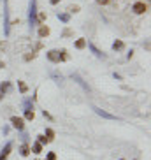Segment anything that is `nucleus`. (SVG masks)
Instances as JSON below:
<instances>
[{"mask_svg": "<svg viewBox=\"0 0 151 160\" xmlns=\"http://www.w3.org/2000/svg\"><path fill=\"white\" fill-rule=\"evenodd\" d=\"M37 25V0H30V7H28V27L32 30Z\"/></svg>", "mask_w": 151, "mask_h": 160, "instance_id": "obj_1", "label": "nucleus"}, {"mask_svg": "<svg viewBox=\"0 0 151 160\" xmlns=\"http://www.w3.org/2000/svg\"><path fill=\"white\" fill-rule=\"evenodd\" d=\"M9 30H11V21H9V2H4V33L9 35Z\"/></svg>", "mask_w": 151, "mask_h": 160, "instance_id": "obj_2", "label": "nucleus"}, {"mask_svg": "<svg viewBox=\"0 0 151 160\" xmlns=\"http://www.w3.org/2000/svg\"><path fill=\"white\" fill-rule=\"evenodd\" d=\"M11 123H12V127L18 128V130H23V128H25V120H23L21 116H12Z\"/></svg>", "mask_w": 151, "mask_h": 160, "instance_id": "obj_3", "label": "nucleus"}, {"mask_svg": "<svg viewBox=\"0 0 151 160\" xmlns=\"http://www.w3.org/2000/svg\"><path fill=\"white\" fill-rule=\"evenodd\" d=\"M132 11H134L135 14H144V12L148 11V6H146L144 2H135L134 6H132Z\"/></svg>", "mask_w": 151, "mask_h": 160, "instance_id": "obj_4", "label": "nucleus"}, {"mask_svg": "<svg viewBox=\"0 0 151 160\" xmlns=\"http://www.w3.org/2000/svg\"><path fill=\"white\" fill-rule=\"evenodd\" d=\"M93 111H95L98 116H102V118H107V120H116V116H114V115H111V113H107V111L100 109V107H93Z\"/></svg>", "mask_w": 151, "mask_h": 160, "instance_id": "obj_5", "label": "nucleus"}, {"mask_svg": "<svg viewBox=\"0 0 151 160\" xmlns=\"http://www.w3.org/2000/svg\"><path fill=\"white\" fill-rule=\"evenodd\" d=\"M88 48L92 50V53H93V55H95V56H97V58H102V60H106V58H107V56L104 55V53H102V51H100V50H98V48H97V46H95V44H92V42L88 44Z\"/></svg>", "mask_w": 151, "mask_h": 160, "instance_id": "obj_6", "label": "nucleus"}, {"mask_svg": "<svg viewBox=\"0 0 151 160\" xmlns=\"http://www.w3.org/2000/svg\"><path fill=\"white\" fill-rule=\"evenodd\" d=\"M72 79H74V81H76L77 84H81V86H83L84 90H86V92H90V86H88V84L84 83V81H83V77L79 76V74H72Z\"/></svg>", "mask_w": 151, "mask_h": 160, "instance_id": "obj_7", "label": "nucleus"}, {"mask_svg": "<svg viewBox=\"0 0 151 160\" xmlns=\"http://www.w3.org/2000/svg\"><path fill=\"white\" fill-rule=\"evenodd\" d=\"M48 60H49V62H53V63L60 62V58H58V51H56V50H51V51H48Z\"/></svg>", "mask_w": 151, "mask_h": 160, "instance_id": "obj_8", "label": "nucleus"}, {"mask_svg": "<svg viewBox=\"0 0 151 160\" xmlns=\"http://www.w3.org/2000/svg\"><path fill=\"white\" fill-rule=\"evenodd\" d=\"M11 148H12V144H11V143H7V144H6V148L2 149V153H0V160H6L7 157H9V153H11Z\"/></svg>", "mask_w": 151, "mask_h": 160, "instance_id": "obj_9", "label": "nucleus"}, {"mask_svg": "<svg viewBox=\"0 0 151 160\" xmlns=\"http://www.w3.org/2000/svg\"><path fill=\"white\" fill-rule=\"evenodd\" d=\"M48 35H49V28L46 25H42V27L39 28V37L44 39V37H48Z\"/></svg>", "mask_w": 151, "mask_h": 160, "instance_id": "obj_10", "label": "nucleus"}, {"mask_svg": "<svg viewBox=\"0 0 151 160\" xmlns=\"http://www.w3.org/2000/svg\"><path fill=\"white\" fill-rule=\"evenodd\" d=\"M33 118H35V113H33V109H27V111H25V118H23V120H28V122H32Z\"/></svg>", "mask_w": 151, "mask_h": 160, "instance_id": "obj_11", "label": "nucleus"}, {"mask_svg": "<svg viewBox=\"0 0 151 160\" xmlns=\"http://www.w3.org/2000/svg\"><path fill=\"white\" fill-rule=\"evenodd\" d=\"M58 19L62 23H69L70 21V14H67V12H62V14H60L58 12Z\"/></svg>", "mask_w": 151, "mask_h": 160, "instance_id": "obj_12", "label": "nucleus"}, {"mask_svg": "<svg viewBox=\"0 0 151 160\" xmlns=\"http://www.w3.org/2000/svg\"><path fill=\"white\" fill-rule=\"evenodd\" d=\"M74 46L77 48V50H84V48H86V41H84V39H77Z\"/></svg>", "mask_w": 151, "mask_h": 160, "instance_id": "obj_13", "label": "nucleus"}, {"mask_svg": "<svg viewBox=\"0 0 151 160\" xmlns=\"http://www.w3.org/2000/svg\"><path fill=\"white\" fill-rule=\"evenodd\" d=\"M123 48H125V44L121 42V41H114V42H113V50L114 51H121Z\"/></svg>", "mask_w": 151, "mask_h": 160, "instance_id": "obj_14", "label": "nucleus"}, {"mask_svg": "<svg viewBox=\"0 0 151 160\" xmlns=\"http://www.w3.org/2000/svg\"><path fill=\"white\" fill-rule=\"evenodd\" d=\"M19 153H21V157H28V155H30V146H28V144H23L21 149H19Z\"/></svg>", "mask_w": 151, "mask_h": 160, "instance_id": "obj_15", "label": "nucleus"}, {"mask_svg": "<svg viewBox=\"0 0 151 160\" xmlns=\"http://www.w3.org/2000/svg\"><path fill=\"white\" fill-rule=\"evenodd\" d=\"M30 151H33L35 155H39L41 151H42V144H41V143H35V144L32 146V149H30Z\"/></svg>", "mask_w": 151, "mask_h": 160, "instance_id": "obj_16", "label": "nucleus"}, {"mask_svg": "<svg viewBox=\"0 0 151 160\" xmlns=\"http://www.w3.org/2000/svg\"><path fill=\"white\" fill-rule=\"evenodd\" d=\"M58 58H60V62H65V60H69V55H67V51H65V50L58 51Z\"/></svg>", "mask_w": 151, "mask_h": 160, "instance_id": "obj_17", "label": "nucleus"}, {"mask_svg": "<svg viewBox=\"0 0 151 160\" xmlns=\"http://www.w3.org/2000/svg\"><path fill=\"white\" fill-rule=\"evenodd\" d=\"M18 86H19V92H21V93H27L28 92V86L23 83V81H18Z\"/></svg>", "mask_w": 151, "mask_h": 160, "instance_id": "obj_18", "label": "nucleus"}, {"mask_svg": "<svg viewBox=\"0 0 151 160\" xmlns=\"http://www.w3.org/2000/svg\"><path fill=\"white\" fill-rule=\"evenodd\" d=\"M46 136H48V141H53L54 139V130L53 128H46Z\"/></svg>", "mask_w": 151, "mask_h": 160, "instance_id": "obj_19", "label": "nucleus"}, {"mask_svg": "<svg viewBox=\"0 0 151 160\" xmlns=\"http://www.w3.org/2000/svg\"><path fill=\"white\" fill-rule=\"evenodd\" d=\"M37 143H41V144H48L49 141H48V137H46V136H37Z\"/></svg>", "mask_w": 151, "mask_h": 160, "instance_id": "obj_20", "label": "nucleus"}, {"mask_svg": "<svg viewBox=\"0 0 151 160\" xmlns=\"http://www.w3.org/2000/svg\"><path fill=\"white\" fill-rule=\"evenodd\" d=\"M7 90H9V83H2V84H0V92H2V93H6Z\"/></svg>", "mask_w": 151, "mask_h": 160, "instance_id": "obj_21", "label": "nucleus"}, {"mask_svg": "<svg viewBox=\"0 0 151 160\" xmlns=\"http://www.w3.org/2000/svg\"><path fill=\"white\" fill-rule=\"evenodd\" d=\"M23 107H25V111H27V109H33V104L30 102V100H25V104H23Z\"/></svg>", "mask_w": 151, "mask_h": 160, "instance_id": "obj_22", "label": "nucleus"}, {"mask_svg": "<svg viewBox=\"0 0 151 160\" xmlns=\"http://www.w3.org/2000/svg\"><path fill=\"white\" fill-rule=\"evenodd\" d=\"M44 19H46V14H44V12H39V14H37V21L42 23Z\"/></svg>", "mask_w": 151, "mask_h": 160, "instance_id": "obj_23", "label": "nucleus"}, {"mask_svg": "<svg viewBox=\"0 0 151 160\" xmlns=\"http://www.w3.org/2000/svg\"><path fill=\"white\" fill-rule=\"evenodd\" d=\"M69 11L70 12H77L79 11V6H69Z\"/></svg>", "mask_w": 151, "mask_h": 160, "instance_id": "obj_24", "label": "nucleus"}, {"mask_svg": "<svg viewBox=\"0 0 151 160\" xmlns=\"http://www.w3.org/2000/svg\"><path fill=\"white\" fill-rule=\"evenodd\" d=\"M97 4H100V6H107L109 0H97Z\"/></svg>", "mask_w": 151, "mask_h": 160, "instance_id": "obj_25", "label": "nucleus"}, {"mask_svg": "<svg viewBox=\"0 0 151 160\" xmlns=\"http://www.w3.org/2000/svg\"><path fill=\"white\" fill-rule=\"evenodd\" d=\"M48 160H56V157H54L53 151H51V153H48Z\"/></svg>", "mask_w": 151, "mask_h": 160, "instance_id": "obj_26", "label": "nucleus"}, {"mask_svg": "<svg viewBox=\"0 0 151 160\" xmlns=\"http://www.w3.org/2000/svg\"><path fill=\"white\" fill-rule=\"evenodd\" d=\"M49 2H51V6H56V4H58L60 0H49Z\"/></svg>", "mask_w": 151, "mask_h": 160, "instance_id": "obj_27", "label": "nucleus"}, {"mask_svg": "<svg viewBox=\"0 0 151 160\" xmlns=\"http://www.w3.org/2000/svg\"><path fill=\"white\" fill-rule=\"evenodd\" d=\"M2 67H6V63H4V62L0 60V69H2Z\"/></svg>", "mask_w": 151, "mask_h": 160, "instance_id": "obj_28", "label": "nucleus"}, {"mask_svg": "<svg viewBox=\"0 0 151 160\" xmlns=\"http://www.w3.org/2000/svg\"><path fill=\"white\" fill-rule=\"evenodd\" d=\"M2 99H4V93H2V92H0V100H2Z\"/></svg>", "mask_w": 151, "mask_h": 160, "instance_id": "obj_29", "label": "nucleus"}, {"mask_svg": "<svg viewBox=\"0 0 151 160\" xmlns=\"http://www.w3.org/2000/svg\"><path fill=\"white\" fill-rule=\"evenodd\" d=\"M119 160H123V158H119Z\"/></svg>", "mask_w": 151, "mask_h": 160, "instance_id": "obj_30", "label": "nucleus"}]
</instances>
